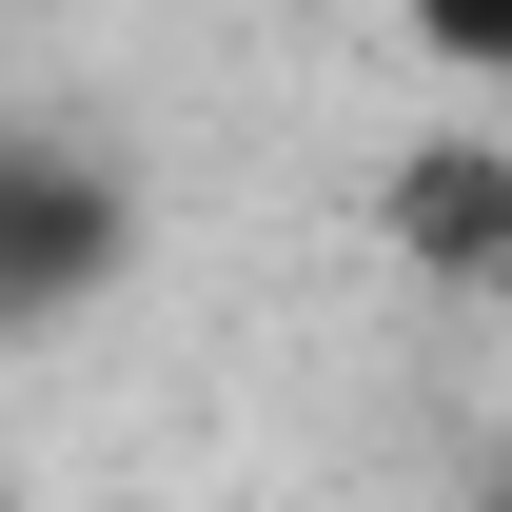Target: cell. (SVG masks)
<instances>
[{
    "label": "cell",
    "mask_w": 512,
    "mask_h": 512,
    "mask_svg": "<svg viewBox=\"0 0 512 512\" xmlns=\"http://www.w3.org/2000/svg\"><path fill=\"white\" fill-rule=\"evenodd\" d=\"M99 276H119V178L60 158V138H0V335L79 316Z\"/></svg>",
    "instance_id": "obj_2"
},
{
    "label": "cell",
    "mask_w": 512,
    "mask_h": 512,
    "mask_svg": "<svg viewBox=\"0 0 512 512\" xmlns=\"http://www.w3.org/2000/svg\"><path fill=\"white\" fill-rule=\"evenodd\" d=\"M375 237L414 256L434 296H473V316H512V119H493V99L375 158Z\"/></svg>",
    "instance_id": "obj_1"
},
{
    "label": "cell",
    "mask_w": 512,
    "mask_h": 512,
    "mask_svg": "<svg viewBox=\"0 0 512 512\" xmlns=\"http://www.w3.org/2000/svg\"><path fill=\"white\" fill-rule=\"evenodd\" d=\"M493 512H512V473H493Z\"/></svg>",
    "instance_id": "obj_4"
},
{
    "label": "cell",
    "mask_w": 512,
    "mask_h": 512,
    "mask_svg": "<svg viewBox=\"0 0 512 512\" xmlns=\"http://www.w3.org/2000/svg\"><path fill=\"white\" fill-rule=\"evenodd\" d=\"M414 60H434L453 99H493V119H512V0H414Z\"/></svg>",
    "instance_id": "obj_3"
}]
</instances>
